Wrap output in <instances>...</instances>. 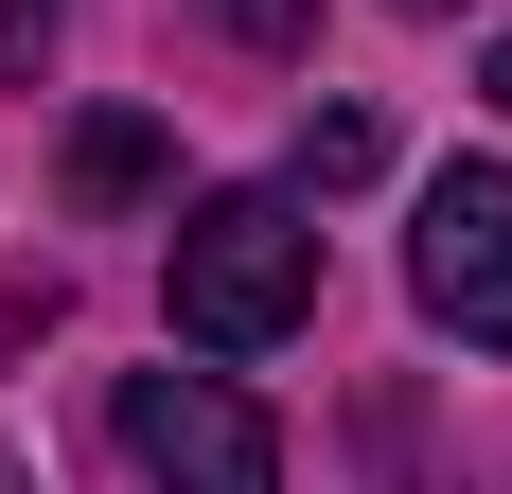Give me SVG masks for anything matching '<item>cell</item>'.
I'll return each instance as SVG.
<instances>
[{"mask_svg": "<svg viewBox=\"0 0 512 494\" xmlns=\"http://www.w3.org/2000/svg\"><path fill=\"white\" fill-rule=\"evenodd\" d=\"M354 177H389V124L371 106H318L301 124V195H354Z\"/></svg>", "mask_w": 512, "mask_h": 494, "instance_id": "5", "label": "cell"}, {"mask_svg": "<svg viewBox=\"0 0 512 494\" xmlns=\"http://www.w3.org/2000/svg\"><path fill=\"white\" fill-rule=\"evenodd\" d=\"M159 300L195 353H283L318 318V212L301 195H195L177 247H159Z\"/></svg>", "mask_w": 512, "mask_h": 494, "instance_id": "1", "label": "cell"}, {"mask_svg": "<svg viewBox=\"0 0 512 494\" xmlns=\"http://www.w3.org/2000/svg\"><path fill=\"white\" fill-rule=\"evenodd\" d=\"M124 459L159 494H283V442H265V406L230 371H142L124 389Z\"/></svg>", "mask_w": 512, "mask_h": 494, "instance_id": "3", "label": "cell"}, {"mask_svg": "<svg viewBox=\"0 0 512 494\" xmlns=\"http://www.w3.org/2000/svg\"><path fill=\"white\" fill-rule=\"evenodd\" d=\"M0 494H36V459H18V442H0Z\"/></svg>", "mask_w": 512, "mask_h": 494, "instance_id": "8", "label": "cell"}, {"mask_svg": "<svg viewBox=\"0 0 512 494\" xmlns=\"http://www.w3.org/2000/svg\"><path fill=\"white\" fill-rule=\"evenodd\" d=\"M389 18H460V0H389Z\"/></svg>", "mask_w": 512, "mask_h": 494, "instance_id": "9", "label": "cell"}, {"mask_svg": "<svg viewBox=\"0 0 512 494\" xmlns=\"http://www.w3.org/2000/svg\"><path fill=\"white\" fill-rule=\"evenodd\" d=\"M495 106H512V36H495Z\"/></svg>", "mask_w": 512, "mask_h": 494, "instance_id": "10", "label": "cell"}, {"mask_svg": "<svg viewBox=\"0 0 512 494\" xmlns=\"http://www.w3.org/2000/svg\"><path fill=\"white\" fill-rule=\"evenodd\" d=\"M407 300L442 318L460 353H512V159H460L407 230Z\"/></svg>", "mask_w": 512, "mask_h": 494, "instance_id": "2", "label": "cell"}, {"mask_svg": "<svg viewBox=\"0 0 512 494\" xmlns=\"http://www.w3.org/2000/svg\"><path fill=\"white\" fill-rule=\"evenodd\" d=\"M36 36H53V0H0V53H36Z\"/></svg>", "mask_w": 512, "mask_h": 494, "instance_id": "7", "label": "cell"}, {"mask_svg": "<svg viewBox=\"0 0 512 494\" xmlns=\"http://www.w3.org/2000/svg\"><path fill=\"white\" fill-rule=\"evenodd\" d=\"M212 18H230L248 53H301V36H318V0H212Z\"/></svg>", "mask_w": 512, "mask_h": 494, "instance_id": "6", "label": "cell"}, {"mask_svg": "<svg viewBox=\"0 0 512 494\" xmlns=\"http://www.w3.org/2000/svg\"><path fill=\"white\" fill-rule=\"evenodd\" d=\"M159 177H177V159H159L142 106H89V124H71V212H142Z\"/></svg>", "mask_w": 512, "mask_h": 494, "instance_id": "4", "label": "cell"}]
</instances>
